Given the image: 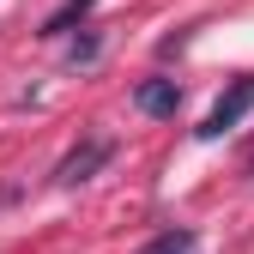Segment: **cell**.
Listing matches in <instances>:
<instances>
[{
    "instance_id": "1",
    "label": "cell",
    "mask_w": 254,
    "mask_h": 254,
    "mask_svg": "<svg viewBox=\"0 0 254 254\" xmlns=\"http://www.w3.org/2000/svg\"><path fill=\"white\" fill-rule=\"evenodd\" d=\"M248 109H254V73L230 79V91H224V97H218V103L206 109V121L194 127V139H206V145H212V139H224V133H230V127H236Z\"/></svg>"
},
{
    "instance_id": "2",
    "label": "cell",
    "mask_w": 254,
    "mask_h": 254,
    "mask_svg": "<svg viewBox=\"0 0 254 254\" xmlns=\"http://www.w3.org/2000/svg\"><path fill=\"white\" fill-rule=\"evenodd\" d=\"M103 164H115V139H109V133H97V139H79V145H73V151L55 164V182H61V188H79V182H91V176H97Z\"/></svg>"
},
{
    "instance_id": "3",
    "label": "cell",
    "mask_w": 254,
    "mask_h": 254,
    "mask_svg": "<svg viewBox=\"0 0 254 254\" xmlns=\"http://www.w3.org/2000/svg\"><path fill=\"white\" fill-rule=\"evenodd\" d=\"M133 109H139V115H157V121H170V115L182 109V85L164 79V73H157V79H139V85H133Z\"/></svg>"
},
{
    "instance_id": "4",
    "label": "cell",
    "mask_w": 254,
    "mask_h": 254,
    "mask_svg": "<svg viewBox=\"0 0 254 254\" xmlns=\"http://www.w3.org/2000/svg\"><path fill=\"white\" fill-rule=\"evenodd\" d=\"M91 6H97V0H61V6L43 18V30H37V37H49V43H55V37H67L73 24H85V18H91Z\"/></svg>"
},
{
    "instance_id": "5",
    "label": "cell",
    "mask_w": 254,
    "mask_h": 254,
    "mask_svg": "<svg viewBox=\"0 0 254 254\" xmlns=\"http://www.w3.org/2000/svg\"><path fill=\"white\" fill-rule=\"evenodd\" d=\"M194 248H200V236H194V230H188V224L176 230V224H170L164 236H151V242H145L139 254H194Z\"/></svg>"
},
{
    "instance_id": "6",
    "label": "cell",
    "mask_w": 254,
    "mask_h": 254,
    "mask_svg": "<svg viewBox=\"0 0 254 254\" xmlns=\"http://www.w3.org/2000/svg\"><path fill=\"white\" fill-rule=\"evenodd\" d=\"M97 55H103V37H97V30H85V37L73 43V67H91Z\"/></svg>"
}]
</instances>
